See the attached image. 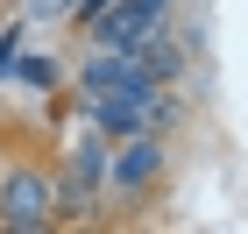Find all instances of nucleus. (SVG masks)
Wrapping results in <instances>:
<instances>
[{"instance_id": "1", "label": "nucleus", "mask_w": 248, "mask_h": 234, "mask_svg": "<svg viewBox=\"0 0 248 234\" xmlns=\"http://www.w3.org/2000/svg\"><path fill=\"white\" fill-rule=\"evenodd\" d=\"M0 227H57V171L21 156L0 171Z\"/></svg>"}, {"instance_id": "2", "label": "nucleus", "mask_w": 248, "mask_h": 234, "mask_svg": "<svg viewBox=\"0 0 248 234\" xmlns=\"http://www.w3.org/2000/svg\"><path fill=\"white\" fill-rule=\"evenodd\" d=\"M71 78V93H78V107L93 114V107H107V99H128V107H149V78L135 71V57H99V50H85V64L78 71H64Z\"/></svg>"}, {"instance_id": "3", "label": "nucleus", "mask_w": 248, "mask_h": 234, "mask_svg": "<svg viewBox=\"0 0 248 234\" xmlns=\"http://www.w3.org/2000/svg\"><path fill=\"white\" fill-rule=\"evenodd\" d=\"M170 171V142L163 135H135L121 149H107V192L114 199H149Z\"/></svg>"}, {"instance_id": "4", "label": "nucleus", "mask_w": 248, "mask_h": 234, "mask_svg": "<svg viewBox=\"0 0 248 234\" xmlns=\"http://www.w3.org/2000/svg\"><path fill=\"white\" fill-rule=\"evenodd\" d=\"M15 78L29 85V93H57V85H64V64H57V57H21Z\"/></svg>"}, {"instance_id": "5", "label": "nucleus", "mask_w": 248, "mask_h": 234, "mask_svg": "<svg viewBox=\"0 0 248 234\" xmlns=\"http://www.w3.org/2000/svg\"><path fill=\"white\" fill-rule=\"evenodd\" d=\"M107 7H121V0H78V7H71V21H78V29H93Z\"/></svg>"}, {"instance_id": "6", "label": "nucleus", "mask_w": 248, "mask_h": 234, "mask_svg": "<svg viewBox=\"0 0 248 234\" xmlns=\"http://www.w3.org/2000/svg\"><path fill=\"white\" fill-rule=\"evenodd\" d=\"M0 234H57V227H0Z\"/></svg>"}, {"instance_id": "7", "label": "nucleus", "mask_w": 248, "mask_h": 234, "mask_svg": "<svg viewBox=\"0 0 248 234\" xmlns=\"http://www.w3.org/2000/svg\"><path fill=\"white\" fill-rule=\"evenodd\" d=\"M7 50H15V36H0V71H7Z\"/></svg>"}]
</instances>
